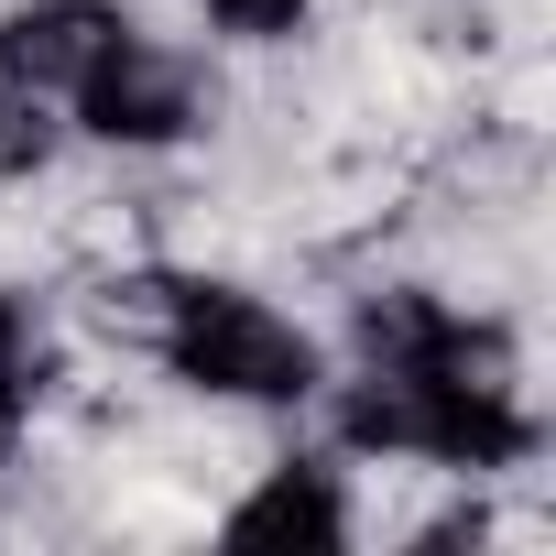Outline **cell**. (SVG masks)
<instances>
[{"label":"cell","mask_w":556,"mask_h":556,"mask_svg":"<svg viewBox=\"0 0 556 556\" xmlns=\"http://www.w3.org/2000/svg\"><path fill=\"white\" fill-rule=\"evenodd\" d=\"M175 393L197 404H229V415H262L285 426L317 404L328 382V328L295 317L262 273H218V262H186V306H175V339L153 361Z\"/></svg>","instance_id":"6da1fadb"},{"label":"cell","mask_w":556,"mask_h":556,"mask_svg":"<svg viewBox=\"0 0 556 556\" xmlns=\"http://www.w3.org/2000/svg\"><path fill=\"white\" fill-rule=\"evenodd\" d=\"M218 99H229V66L175 34V23H131L110 45V66L66 99V131L110 164H175V153H207L218 131Z\"/></svg>","instance_id":"7a4b0ae2"},{"label":"cell","mask_w":556,"mask_h":556,"mask_svg":"<svg viewBox=\"0 0 556 556\" xmlns=\"http://www.w3.org/2000/svg\"><path fill=\"white\" fill-rule=\"evenodd\" d=\"M229 545L251 556H350V458L317 447H262L229 491V513H207Z\"/></svg>","instance_id":"3957f363"},{"label":"cell","mask_w":556,"mask_h":556,"mask_svg":"<svg viewBox=\"0 0 556 556\" xmlns=\"http://www.w3.org/2000/svg\"><path fill=\"white\" fill-rule=\"evenodd\" d=\"M121 34H131V0H0V77L66 110Z\"/></svg>","instance_id":"277c9868"},{"label":"cell","mask_w":556,"mask_h":556,"mask_svg":"<svg viewBox=\"0 0 556 556\" xmlns=\"http://www.w3.org/2000/svg\"><path fill=\"white\" fill-rule=\"evenodd\" d=\"M186 23L218 55H285V45H306L328 23V0H186Z\"/></svg>","instance_id":"5b68a950"},{"label":"cell","mask_w":556,"mask_h":556,"mask_svg":"<svg viewBox=\"0 0 556 556\" xmlns=\"http://www.w3.org/2000/svg\"><path fill=\"white\" fill-rule=\"evenodd\" d=\"M66 153H77L66 110L0 77V186H45V175H66Z\"/></svg>","instance_id":"8992f818"},{"label":"cell","mask_w":556,"mask_h":556,"mask_svg":"<svg viewBox=\"0 0 556 556\" xmlns=\"http://www.w3.org/2000/svg\"><path fill=\"white\" fill-rule=\"evenodd\" d=\"M23 447H34V415H12V404H0V491H12V469H23Z\"/></svg>","instance_id":"52a82bcc"}]
</instances>
